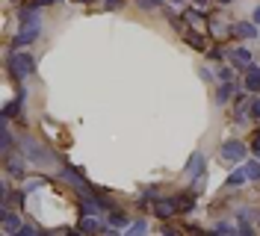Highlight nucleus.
<instances>
[{
    "instance_id": "24",
    "label": "nucleus",
    "mask_w": 260,
    "mask_h": 236,
    "mask_svg": "<svg viewBox=\"0 0 260 236\" xmlns=\"http://www.w3.org/2000/svg\"><path fill=\"white\" fill-rule=\"evenodd\" d=\"M213 230H219V233H237L240 227H237V224H231V221H219V224H216Z\"/></svg>"
},
{
    "instance_id": "26",
    "label": "nucleus",
    "mask_w": 260,
    "mask_h": 236,
    "mask_svg": "<svg viewBox=\"0 0 260 236\" xmlns=\"http://www.w3.org/2000/svg\"><path fill=\"white\" fill-rule=\"evenodd\" d=\"M36 233H39L36 227H30V224H21V230H18L15 236H36Z\"/></svg>"
},
{
    "instance_id": "33",
    "label": "nucleus",
    "mask_w": 260,
    "mask_h": 236,
    "mask_svg": "<svg viewBox=\"0 0 260 236\" xmlns=\"http://www.w3.org/2000/svg\"><path fill=\"white\" fill-rule=\"evenodd\" d=\"M219 3H225V6H228V3H234V0H219Z\"/></svg>"
},
{
    "instance_id": "11",
    "label": "nucleus",
    "mask_w": 260,
    "mask_h": 236,
    "mask_svg": "<svg viewBox=\"0 0 260 236\" xmlns=\"http://www.w3.org/2000/svg\"><path fill=\"white\" fill-rule=\"evenodd\" d=\"M77 227H80L83 233H107V230H110V224H107V221H101L98 216H83Z\"/></svg>"
},
{
    "instance_id": "22",
    "label": "nucleus",
    "mask_w": 260,
    "mask_h": 236,
    "mask_svg": "<svg viewBox=\"0 0 260 236\" xmlns=\"http://www.w3.org/2000/svg\"><path fill=\"white\" fill-rule=\"evenodd\" d=\"M145 230H148V221H145V219L130 221V227H127V233H130V236H139V233H145Z\"/></svg>"
},
{
    "instance_id": "31",
    "label": "nucleus",
    "mask_w": 260,
    "mask_h": 236,
    "mask_svg": "<svg viewBox=\"0 0 260 236\" xmlns=\"http://www.w3.org/2000/svg\"><path fill=\"white\" fill-rule=\"evenodd\" d=\"M240 233L248 236V233H254V227H251V224H240Z\"/></svg>"
},
{
    "instance_id": "30",
    "label": "nucleus",
    "mask_w": 260,
    "mask_h": 236,
    "mask_svg": "<svg viewBox=\"0 0 260 236\" xmlns=\"http://www.w3.org/2000/svg\"><path fill=\"white\" fill-rule=\"evenodd\" d=\"M251 151H254V154H260V133L254 136V142H251Z\"/></svg>"
},
{
    "instance_id": "9",
    "label": "nucleus",
    "mask_w": 260,
    "mask_h": 236,
    "mask_svg": "<svg viewBox=\"0 0 260 236\" xmlns=\"http://www.w3.org/2000/svg\"><path fill=\"white\" fill-rule=\"evenodd\" d=\"M225 56H228V62L234 65L237 71H245V68L251 65V50H248V47H231Z\"/></svg>"
},
{
    "instance_id": "32",
    "label": "nucleus",
    "mask_w": 260,
    "mask_h": 236,
    "mask_svg": "<svg viewBox=\"0 0 260 236\" xmlns=\"http://www.w3.org/2000/svg\"><path fill=\"white\" fill-rule=\"evenodd\" d=\"M254 24L260 27V6H254Z\"/></svg>"
},
{
    "instance_id": "14",
    "label": "nucleus",
    "mask_w": 260,
    "mask_h": 236,
    "mask_svg": "<svg viewBox=\"0 0 260 236\" xmlns=\"http://www.w3.org/2000/svg\"><path fill=\"white\" fill-rule=\"evenodd\" d=\"M107 224H110V227H115V230H127V227H130V219L121 213V210H115V207H113V210L107 213Z\"/></svg>"
},
{
    "instance_id": "13",
    "label": "nucleus",
    "mask_w": 260,
    "mask_h": 236,
    "mask_svg": "<svg viewBox=\"0 0 260 236\" xmlns=\"http://www.w3.org/2000/svg\"><path fill=\"white\" fill-rule=\"evenodd\" d=\"M12 145H15V136H12V130H9V121L3 118V121H0V151H3V157L12 154Z\"/></svg>"
},
{
    "instance_id": "20",
    "label": "nucleus",
    "mask_w": 260,
    "mask_h": 236,
    "mask_svg": "<svg viewBox=\"0 0 260 236\" xmlns=\"http://www.w3.org/2000/svg\"><path fill=\"white\" fill-rule=\"evenodd\" d=\"M45 183H48V177H32V180H24L21 189H24V192H36V189H42Z\"/></svg>"
},
{
    "instance_id": "23",
    "label": "nucleus",
    "mask_w": 260,
    "mask_h": 236,
    "mask_svg": "<svg viewBox=\"0 0 260 236\" xmlns=\"http://www.w3.org/2000/svg\"><path fill=\"white\" fill-rule=\"evenodd\" d=\"M254 216H257V213H254L251 207H243V210H237V221H240V224H248V221L254 219Z\"/></svg>"
},
{
    "instance_id": "4",
    "label": "nucleus",
    "mask_w": 260,
    "mask_h": 236,
    "mask_svg": "<svg viewBox=\"0 0 260 236\" xmlns=\"http://www.w3.org/2000/svg\"><path fill=\"white\" fill-rule=\"evenodd\" d=\"M59 177H62L68 186H74V192H77V195L89 192V183H86V180L80 177V172H77L74 165H65V168H59Z\"/></svg>"
},
{
    "instance_id": "3",
    "label": "nucleus",
    "mask_w": 260,
    "mask_h": 236,
    "mask_svg": "<svg viewBox=\"0 0 260 236\" xmlns=\"http://www.w3.org/2000/svg\"><path fill=\"white\" fill-rule=\"evenodd\" d=\"M219 154H222V159H225V162H243L245 154H248V148H245L240 139H231V142H222Z\"/></svg>"
},
{
    "instance_id": "25",
    "label": "nucleus",
    "mask_w": 260,
    "mask_h": 236,
    "mask_svg": "<svg viewBox=\"0 0 260 236\" xmlns=\"http://www.w3.org/2000/svg\"><path fill=\"white\" fill-rule=\"evenodd\" d=\"M142 9H162V0H136Z\"/></svg>"
},
{
    "instance_id": "29",
    "label": "nucleus",
    "mask_w": 260,
    "mask_h": 236,
    "mask_svg": "<svg viewBox=\"0 0 260 236\" xmlns=\"http://www.w3.org/2000/svg\"><path fill=\"white\" fill-rule=\"evenodd\" d=\"M201 80H213V71H210V68H207V65L201 68Z\"/></svg>"
},
{
    "instance_id": "18",
    "label": "nucleus",
    "mask_w": 260,
    "mask_h": 236,
    "mask_svg": "<svg viewBox=\"0 0 260 236\" xmlns=\"http://www.w3.org/2000/svg\"><path fill=\"white\" fill-rule=\"evenodd\" d=\"M183 18H186V21H192V27H204V24H207V18L201 15L198 9H186V12H183Z\"/></svg>"
},
{
    "instance_id": "6",
    "label": "nucleus",
    "mask_w": 260,
    "mask_h": 236,
    "mask_svg": "<svg viewBox=\"0 0 260 236\" xmlns=\"http://www.w3.org/2000/svg\"><path fill=\"white\" fill-rule=\"evenodd\" d=\"M24 100H27V89L21 86V92L15 94V100L3 104V112H0V115H3L6 121H9V118H21V115H24Z\"/></svg>"
},
{
    "instance_id": "28",
    "label": "nucleus",
    "mask_w": 260,
    "mask_h": 236,
    "mask_svg": "<svg viewBox=\"0 0 260 236\" xmlns=\"http://www.w3.org/2000/svg\"><path fill=\"white\" fill-rule=\"evenodd\" d=\"M121 3H124V0H107L104 6H107V9H121Z\"/></svg>"
},
{
    "instance_id": "15",
    "label": "nucleus",
    "mask_w": 260,
    "mask_h": 236,
    "mask_svg": "<svg viewBox=\"0 0 260 236\" xmlns=\"http://www.w3.org/2000/svg\"><path fill=\"white\" fill-rule=\"evenodd\" d=\"M204 174V154H192L189 162H186V177H201Z\"/></svg>"
},
{
    "instance_id": "1",
    "label": "nucleus",
    "mask_w": 260,
    "mask_h": 236,
    "mask_svg": "<svg viewBox=\"0 0 260 236\" xmlns=\"http://www.w3.org/2000/svg\"><path fill=\"white\" fill-rule=\"evenodd\" d=\"M18 148H21V154L30 159L32 165H53L56 162V154L50 151L45 142L32 139V136H18Z\"/></svg>"
},
{
    "instance_id": "5",
    "label": "nucleus",
    "mask_w": 260,
    "mask_h": 236,
    "mask_svg": "<svg viewBox=\"0 0 260 236\" xmlns=\"http://www.w3.org/2000/svg\"><path fill=\"white\" fill-rule=\"evenodd\" d=\"M228 32L234 36V39H243V42H251V39H257V24L254 21H237V24H231Z\"/></svg>"
},
{
    "instance_id": "10",
    "label": "nucleus",
    "mask_w": 260,
    "mask_h": 236,
    "mask_svg": "<svg viewBox=\"0 0 260 236\" xmlns=\"http://www.w3.org/2000/svg\"><path fill=\"white\" fill-rule=\"evenodd\" d=\"M39 32H42V24H30V27H21V32L15 36V42H12V47H15V50H21L24 45H30V42H36V39H39Z\"/></svg>"
},
{
    "instance_id": "19",
    "label": "nucleus",
    "mask_w": 260,
    "mask_h": 236,
    "mask_svg": "<svg viewBox=\"0 0 260 236\" xmlns=\"http://www.w3.org/2000/svg\"><path fill=\"white\" fill-rule=\"evenodd\" d=\"M234 65H222V68H216V77H219V83H231L234 80Z\"/></svg>"
},
{
    "instance_id": "7",
    "label": "nucleus",
    "mask_w": 260,
    "mask_h": 236,
    "mask_svg": "<svg viewBox=\"0 0 260 236\" xmlns=\"http://www.w3.org/2000/svg\"><path fill=\"white\" fill-rule=\"evenodd\" d=\"M0 224H3V230L6 233H12L15 236L18 230H21V213H15V210H9V207H0Z\"/></svg>"
},
{
    "instance_id": "17",
    "label": "nucleus",
    "mask_w": 260,
    "mask_h": 236,
    "mask_svg": "<svg viewBox=\"0 0 260 236\" xmlns=\"http://www.w3.org/2000/svg\"><path fill=\"white\" fill-rule=\"evenodd\" d=\"M245 180H248V174H245V168L243 165H240V168H237V172L231 174V177H228V186L234 189V186H243Z\"/></svg>"
},
{
    "instance_id": "12",
    "label": "nucleus",
    "mask_w": 260,
    "mask_h": 236,
    "mask_svg": "<svg viewBox=\"0 0 260 236\" xmlns=\"http://www.w3.org/2000/svg\"><path fill=\"white\" fill-rule=\"evenodd\" d=\"M243 86H245V92L248 94H260V68L254 62L245 68V80H243Z\"/></svg>"
},
{
    "instance_id": "35",
    "label": "nucleus",
    "mask_w": 260,
    "mask_h": 236,
    "mask_svg": "<svg viewBox=\"0 0 260 236\" xmlns=\"http://www.w3.org/2000/svg\"><path fill=\"white\" fill-rule=\"evenodd\" d=\"M50 3H59V0H50Z\"/></svg>"
},
{
    "instance_id": "21",
    "label": "nucleus",
    "mask_w": 260,
    "mask_h": 236,
    "mask_svg": "<svg viewBox=\"0 0 260 236\" xmlns=\"http://www.w3.org/2000/svg\"><path fill=\"white\" fill-rule=\"evenodd\" d=\"M183 36H186V42H189V45L195 47V50H207V42H204V36H198V32H183Z\"/></svg>"
},
{
    "instance_id": "27",
    "label": "nucleus",
    "mask_w": 260,
    "mask_h": 236,
    "mask_svg": "<svg viewBox=\"0 0 260 236\" xmlns=\"http://www.w3.org/2000/svg\"><path fill=\"white\" fill-rule=\"evenodd\" d=\"M251 118H254V121H260V97H254V100H251Z\"/></svg>"
},
{
    "instance_id": "36",
    "label": "nucleus",
    "mask_w": 260,
    "mask_h": 236,
    "mask_svg": "<svg viewBox=\"0 0 260 236\" xmlns=\"http://www.w3.org/2000/svg\"><path fill=\"white\" fill-rule=\"evenodd\" d=\"M172 3H180V0H172Z\"/></svg>"
},
{
    "instance_id": "16",
    "label": "nucleus",
    "mask_w": 260,
    "mask_h": 236,
    "mask_svg": "<svg viewBox=\"0 0 260 236\" xmlns=\"http://www.w3.org/2000/svg\"><path fill=\"white\" fill-rule=\"evenodd\" d=\"M243 168H245V174H248V180H251V183H260V159L245 162Z\"/></svg>"
},
{
    "instance_id": "8",
    "label": "nucleus",
    "mask_w": 260,
    "mask_h": 236,
    "mask_svg": "<svg viewBox=\"0 0 260 236\" xmlns=\"http://www.w3.org/2000/svg\"><path fill=\"white\" fill-rule=\"evenodd\" d=\"M6 177H15V180H24V172H27V162H30V159L24 157V154H21V157H12V154H6Z\"/></svg>"
},
{
    "instance_id": "37",
    "label": "nucleus",
    "mask_w": 260,
    "mask_h": 236,
    "mask_svg": "<svg viewBox=\"0 0 260 236\" xmlns=\"http://www.w3.org/2000/svg\"><path fill=\"white\" fill-rule=\"evenodd\" d=\"M257 159H260V154H257Z\"/></svg>"
},
{
    "instance_id": "34",
    "label": "nucleus",
    "mask_w": 260,
    "mask_h": 236,
    "mask_svg": "<svg viewBox=\"0 0 260 236\" xmlns=\"http://www.w3.org/2000/svg\"><path fill=\"white\" fill-rule=\"evenodd\" d=\"M77 3H92V0H77Z\"/></svg>"
},
{
    "instance_id": "2",
    "label": "nucleus",
    "mask_w": 260,
    "mask_h": 236,
    "mask_svg": "<svg viewBox=\"0 0 260 236\" xmlns=\"http://www.w3.org/2000/svg\"><path fill=\"white\" fill-rule=\"evenodd\" d=\"M6 71L12 74L15 80H27L36 71V59H32L30 53H21V50H12L9 56H6Z\"/></svg>"
}]
</instances>
